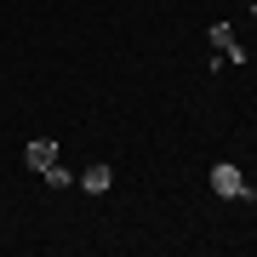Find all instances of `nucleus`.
I'll list each match as a JSON object with an SVG mask.
<instances>
[{
  "mask_svg": "<svg viewBox=\"0 0 257 257\" xmlns=\"http://www.w3.org/2000/svg\"><path fill=\"white\" fill-rule=\"evenodd\" d=\"M211 189H217V194H229V200H257V189L234 172L229 160H223V166H211Z\"/></svg>",
  "mask_w": 257,
  "mask_h": 257,
  "instance_id": "nucleus-1",
  "label": "nucleus"
},
{
  "mask_svg": "<svg viewBox=\"0 0 257 257\" xmlns=\"http://www.w3.org/2000/svg\"><path fill=\"white\" fill-rule=\"evenodd\" d=\"M23 160H29V172H46V166H57V160H63V149H57L52 138H35V143L23 149Z\"/></svg>",
  "mask_w": 257,
  "mask_h": 257,
  "instance_id": "nucleus-2",
  "label": "nucleus"
},
{
  "mask_svg": "<svg viewBox=\"0 0 257 257\" xmlns=\"http://www.w3.org/2000/svg\"><path fill=\"white\" fill-rule=\"evenodd\" d=\"M211 46L229 57V63H246V52H240V40H234V29H229V23H211Z\"/></svg>",
  "mask_w": 257,
  "mask_h": 257,
  "instance_id": "nucleus-3",
  "label": "nucleus"
},
{
  "mask_svg": "<svg viewBox=\"0 0 257 257\" xmlns=\"http://www.w3.org/2000/svg\"><path fill=\"white\" fill-rule=\"evenodd\" d=\"M80 189L86 194H109L114 189V172H109V166H86V172H80Z\"/></svg>",
  "mask_w": 257,
  "mask_h": 257,
  "instance_id": "nucleus-4",
  "label": "nucleus"
},
{
  "mask_svg": "<svg viewBox=\"0 0 257 257\" xmlns=\"http://www.w3.org/2000/svg\"><path fill=\"white\" fill-rule=\"evenodd\" d=\"M40 177H46V183H52V189H69V183H74V172H69V166H63V160H57V166H46V172H40Z\"/></svg>",
  "mask_w": 257,
  "mask_h": 257,
  "instance_id": "nucleus-5",
  "label": "nucleus"
},
{
  "mask_svg": "<svg viewBox=\"0 0 257 257\" xmlns=\"http://www.w3.org/2000/svg\"><path fill=\"white\" fill-rule=\"evenodd\" d=\"M251 18H257V0H251Z\"/></svg>",
  "mask_w": 257,
  "mask_h": 257,
  "instance_id": "nucleus-6",
  "label": "nucleus"
}]
</instances>
